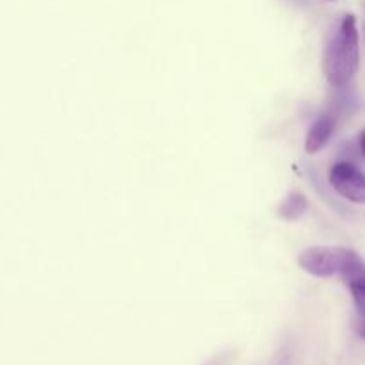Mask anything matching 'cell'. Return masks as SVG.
I'll return each instance as SVG.
<instances>
[{"label": "cell", "instance_id": "obj_8", "mask_svg": "<svg viewBox=\"0 0 365 365\" xmlns=\"http://www.w3.org/2000/svg\"><path fill=\"white\" fill-rule=\"evenodd\" d=\"M359 334H360V337L365 341V319L359 321Z\"/></svg>", "mask_w": 365, "mask_h": 365}, {"label": "cell", "instance_id": "obj_1", "mask_svg": "<svg viewBox=\"0 0 365 365\" xmlns=\"http://www.w3.org/2000/svg\"><path fill=\"white\" fill-rule=\"evenodd\" d=\"M360 66V34L355 14L346 13L335 25L323 53V73L331 88H344Z\"/></svg>", "mask_w": 365, "mask_h": 365}, {"label": "cell", "instance_id": "obj_6", "mask_svg": "<svg viewBox=\"0 0 365 365\" xmlns=\"http://www.w3.org/2000/svg\"><path fill=\"white\" fill-rule=\"evenodd\" d=\"M309 210V200L302 191H291L277 207V216L284 221H298Z\"/></svg>", "mask_w": 365, "mask_h": 365}, {"label": "cell", "instance_id": "obj_4", "mask_svg": "<svg viewBox=\"0 0 365 365\" xmlns=\"http://www.w3.org/2000/svg\"><path fill=\"white\" fill-rule=\"evenodd\" d=\"M335 127H337V114L328 110L323 113L316 121L312 123V127L309 128L305 138V152L309 155H316L319 153L324 146L330 143L331 135H334Z\"/></svg>", "mask_w": 365, "mask_h": 365}, {"label": "cell", "instance_id": "obj_2", "mask_svg": "<svg viewBox=\"0 0 365 365\" xmlns=\"http://www.w3.org/2000/svg\"><path fill=\"white\" fill-rule=\"evenodd\" d=\"M360 262L359 253L344 246H310L298 255V266L316 278L342 277Z\"/></svg>", "mask_w": 365, "mask_h": 365}, {"label": "cell", "instance_id": "obj_5", "mask_svg": "<svg viewBox=\"0 0 365 365\" xmlns=\"http://www.w3.org/2000/svg\"><path fill=\"white\" fill-rule=\"evenodd\" d=\"M342 280L348 285L349 292H351L353 303H355L356 314H359V321L365 319V262L362 260L356 264L353 269L342 274Z\"/></svg>", "mask_w": 365, "mask_h": 365}, {"label": "cell", "instance_id": "obj_7", "mask_svg": "<svg viewBox=\"0 0 365 365\" xmlns=\"http://www.w3.org/2000/svg\"><path fill=\"white\" fill-rule=\"evenodd\" d=\"M359 145H360V150H362V155L365 157V128L359 135Z\"/></svg>", "mask_w": 365, "mask_h": 365}, {"label": "cell", "instance_id": "obj_9", "mask_svg": "<svg viewBox=\"0 0 365 365\" xmlns=\"http://www.w3.org/2000/svg\"><path fill=\"white\" fill-rule=\"evenodd\" d=\"M330 2H335V0H330Z\"/></svg>", "mask_w": 365, "mask_h": 365}, {"label": "cell", "instance_id": "obj_3", "mask_svg": "<svg viewBox=\"0 0 365 365\" xmlns=\"http://www.w3.org/2000/svg\"><path fill=\"white\" fill-rule=\"evenodd\" d=\"M330 185L339 196L351 203L365 205V173L349 160H339L328 173Z\"/></svg>", "mask_w": 365, "mask_h": 365}]
</instances>
